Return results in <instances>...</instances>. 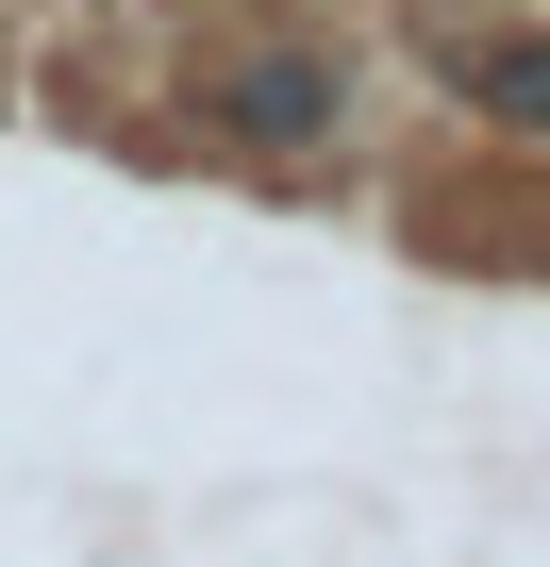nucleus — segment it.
I'll list each match as a JSON object with an SVG mask.
<instances>
[{"mask_svg": "<svg viewBox=\"0 0 550 567\" xmlns=\"http://www.w3.org/2000/svg\"><path fill=\"white\" fill-rule=\"evenodd\" d=\"M200 117H217L250 167H301V151L351 134V68H334V51H234V68L200 84Z\"/></svg>", "mask_w": 550, "mask_h": 567, "instance_id": "obj_1", "label": "nucleus"}, {"mask_svg": "<svg viewBox=\"0 0 550 567\" xmlns=\"http://www.w3.org/2000/svg\"><path fill=\"white\" fill-rule=\"evenodd\" d=\"M450 84H467L500 134H550V34H450Z\"/></svg>", "mask_w": 550, "mask_h": 567, "instance_id": "obj_2", "label": "nucleus"}]
</instances>
